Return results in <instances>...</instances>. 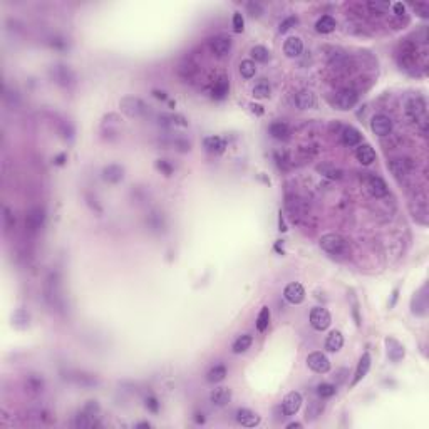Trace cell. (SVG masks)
I'll return each instance as SVG.
<instances>
[{
    "instance_id": "cell-1",
    "label": "cell",
    "mask_w": 429,
    "mask_h": 429,
    "mask_svg": "<svg viewBox=\"0 0 429 429\" xmlns=\"http://www.w3.org/2000/svg\"><path fill=\"white\" fill-rule=\"evenodd\" d=\"M320 248L324 252H327L329 255L334 257H344L351 252L349 242L339 233H327L320 238Z\"/></svg>"
},
{
    "instance_id": "cell-2",
    "label": "cell",
    "mask_w": 429,
    "mask_h": 429,
    "mask_svg": "<svg viewBox=\"0 0 429 429\" xmlns=\"http://www.w3.org/2000/svg\"><path fill=\"white\" fill-rule=\"evenodd\" d=\"M44 293H46V300L52 308L61 312L64 308V297L61 290V280H59L57 273H51L44 285Z\"/></svg>"
},
{
    "instance_id": "cell-3",
    "label": "cell",
    "mask_w": 429,
    "mask_h": 429,
    "mask_svg": "<svg viewBox=\"0 0 429 429\" xmlns=\"http://www.w3.org/2000/svg\"><path fill=\"white\" fill-rule=\"evenodd\" d=\"M406 114L409 119L416 123H422L426 126V101L422 97H412L406 104Z\"/></svg>"
},
{
    "instance_id": "cell-4",
    "label": "cell",
    "mask_w": 429,
    "mask_h": 429,
    "mask_svg": "<svg viewBox=\"0 0 429 429\" xmlns=\"http://www.w3.org/2000/svg\"><path fill=\"white\" fill-rule=\"evenodd\" d=\"M359 101V94L354 91V89H342L336 94L334 97V104H336L337 109H342V111H347V109H352Z\"/></svg>"
},
{
    "instance_id": "cell-5",
    "label": "cell",
    "mask_w": 429,
    "mask_h": 429,
    "mask_svg": "<svg viewBox=\"0 0 429 429\" xmlns=\"http://www.w3.org/2000/svg\"><path fill=\"white\" fill-rule=\"evenodd\" d=\"M416 62H417V46L414 42H406L401 47V52H399V64L409 69Z\"/></svg>"
},
{
    "instance_id": "cell-6",
    "label": "cell",
    "mask_w": 429,
    "mask_h": 429,
    "mask_svg": "<svg viewBox=\"0 0 429 429\" xmlns=\"http://www.w3.org/2000/svg\"><path fill=\"white\" fill-rule=\"evenodd\" d=\"M307 364H308V367L317 374H326L329 372V369H331V361H329V357L322 352H312L310 356L307 357Z\"/></svg>"
},
{
    "instance_id": "cell-7",
    "label": "cell",
    "mask_w": 429,
    "mask_h": 429,
    "mask_svg": "<svg viewBox=\"0 0 429 429\" xmlns=\"http://www.w3.org/2000/svg\"><path fill=\"white\" fill-rule=\"evenodd\" d=\"M371 129L377 136H389L392 131V121L386 114H376L371 121Z\"/></svg>"
},
{
    "instance_id": "cell-8",
    "label": "cell",
    "mask_w": 429,
    "mask_h": 429,
    "mask_svg": "<svg viewBox=\"0 0 429 429\" xmlns=\"http://www.w3.org/2000/svg\"><path fill=\"white\" fill-rule=\"evenodd\" d=\"M302 402H303V399H302L300 392H295V391L288 392L282 402L283 414H285V416H293V414H297L298 409L302 407Z\"/></svg>"
},
{
    "instance_id": "cell-9",
    "label": "cell",
    "mask_w": 429,
    "mask_h": 429,
    "mask_svg": "<svg viewBox=\"0 0 429 429\" xmlns=\"http://www.w3.org/2000/svg\"><path fill=\"white\" fill-rule=\"evenodd\" d=\"M310 326L315 329V331H326V329L331 326V313H329L326 308H313L310 312Z\"/></svg>"
},
{
    "instance_id": "cell-10",
    "label": "cell",
    "mask_w": 429,
    "mask_h": 429,
    "mask_svg": "<svg viewBox=\"0 0 429 429\" xmlns=\"http://www.w3.org/2000/svg\"><path fill=\"white\" fill-rule=\"evenodd\" d=\"M366 186H367V191L371 193L374 198H384V196H387V193H389L386 181L379 176H369L366 181Z\"/></svg>"
},
{
    "instance_id": "cell-11",
    "label": "cell",
    "mask_w": 429,
    "mask_h": 429,
    "mask_svg": "<svg viewBox=\"0 0 429 429\" xmlns=\"http://www.w3.org/2000/svg\"><path fill=\"white\" fill-rule=\"evenodd\" d=\"M283 297H285L287 302L297 305V303H302L303 298H305V288L300 283H288L285 290H283Z\"/></svg>"
},
{
    "instance_id": "cell-12",
    "label": "cell",
    "mask_w": 429,
    "mask_h": 429,
    "mask_svg": "<svg viewBox=\"0 0 429 429\" xmlns=\"http://www.w3.org/2000/svg\"><path fill=\"white\" fill-rule=\"evenodd\" d=\"M121 109L128 116H141V114L146 111V106H144L143 101H139L136 97H124L121 101Z\"/></svg>"
},
{
    "instance_id": "cell-13",
    "label": "cell",
    "mask_w": 429,
    "mask_h": 429,
    "mask_svg": "<svg viewBox=\"0 0 429 429\" xmlns=\"http://www.w3.org/2000/svg\"><path fill=\"white\" fill-rule=\"evenodd\" d=\"M387 166L397 179L406 178L409 176V173H411V163H409L407 159H391V161L387 163Z\"/></svg>"
},
{
    "instance_id": "cell-14",
    "label": "cell",
    "mask_w": 429,
    "mask_h": 429,
    "mask_svg": "<svg viewBox=\"0 0 429 429\" xmlns=\"http://www.w3.org/2000/svg\"><path fill=\"white\" fill-rule=\"evenodd\" d=\"M44 220H46V214H44V209L42 208H32L31 211L27 213L26 217V225L31 232H36L39 230L42 225H44Z\"/></svg>"
},
{
    "instance_id": "cell-15",
    "label": "cell",
    "mask_w": 429,
    "mask_h": 429,
    "mask_svg": "<svg viewBox=\"0 0 429 429\" xmlns=\"http://www.w3.org/2000/svg\"><path fill=\"white\" fill-rule=\"evenodd\" d=\"M237 421L245 427H255L260 424V416L250 409H238L237 411Z\"/></svg>"
},
{
    "instance_id": "cell-16",
    "label": "cell",
    "mask_w": 429,
    "mask_h": 429,
    "mask_svg": "<svg viewBox=\"0 0 429 429\" xmlns=\"http://www.w3.org/2000/svg\"><path fill=\"white\" fill-rule=\"evenodd\" d=\"M287 209L290 211L293 220H298L300 217H307V208L300 198L287 196Z\"/></svg>"
},
{
    "instance_id": "cell-17",
    "label": "cell",
    "mask_w": 429,
    "mask_h": 429,
    "mask_svg": "<svg viewBox=\"0 0 429 429\" xmlns=\"http://www.w3.org/2000/svg\"><path fill=\"white\" fill-rule=\"evenodd\" d=\"M356 158L359 163L367 166V164H372L376 161V151H374V148L371 144H359L356 149Z\"/></svg>"
},
{
    "instance_id": "cell-18",
    "label": "cell",
    "mask_w": 429,
    "mask_h": 429,
    "mask_svg": "<svg viewBox=\"0 0 429 429\" xmlns=\"http://www.w3.org/2000/svg\"><path fill=\"white\" fill-rule=\"evenodd\" d=\"M232 399V391L228 387H217L213 389V392L209 394V401H211L214 406H225V404L230 402Z\"/></svg>"
},
{
    "instance_id": "cell-19",
    "label": "cell",
    "mask_w": 429,
    "mask_h": 429,
    "mask_svg": "<svg viewBox=\"0 0 429 429\" xmlns=\"http://www.w3.org/2000/svg\"><path fill=\"white\" fill-rule=\"evenodd\" d=\"M52 76H54V79H56V82L61 84V86H69V84L74 81L72 71L66 66H56L52 71Z\"/></svg>"
},
{
    "instance_id": "cell-20",
    "label": "cell",
    "mask_w": 429,
    "mask_h": 429,
    "mask_svg": "<svg viewBox=\"0 0 429 429\" xmlns=\"http://www.w3.org/2000/svg\"><path fill=\"white\" fill-rule=\"evenodd\" d=\"M232 49V39L230 37H214L211 41V51L217 54V56H227Z\"/></svg>"
},
{
    "instance_id": "cell-21",
    "label": "cell",
    "mask_w": 429,
    "mask_h": 429,
    "mask_svg": "<svg viewBox=\"0 0 429 429\" xmlns=\"http://www.w3.org/2000/svg\"><path fill=\"white\" fill-rule=\"evenodd\" d=\"M387 346V357L394 362H399L404 357V346L399 344L396 339H386Z\"/></svg>"
},
{
    "instance_id": "cell-22",
    "label": "cell",
    "mask_w": 429,
    "mask_h": 429,
    "mask_svg": "<svg viewBox=\"0 0 429 429\" xmlns=\"http://www.w3.org/2000/svg\"><path fill=\"white\" fill-rule=\"evenodd\" d=\"M303 51V42L302 39L298 37H290L285 41V46H283V52L287 54L288 57H298Z\"/></svg>"
},
{
    "instance_id": "cell-23",
    "label": "cell",
    "mask_w": 429,
    "mask_h": 429,
    "mask_svg": "<svg viewBox=\"0 0 429 429\" xmlns=\"http://www.w3.org/2000/svg\"><path fill=\"white\" fill-rule=\"evenodd\" d=\"M293 104L298 109H310L315 106V96L310 91H302L293 97Z\"/></svg>"
},
{
    "instance_id": "cell-24",
    "label": "cell",
    "mask_w": 429,
    "mask_h": 429,
    "mask_svg": "<svg viewBox=\"0 0 429 429\" xmlns=\"http://www.w3.org/2000/svg\"><path fill=\"white\" fill-rule=\"evenodd\" d=\"M369 367H371V356L366 352L364 356L361 357V361L357 364V369H356V374H354V379H352V386L361 381V379L366 377V374L369 372Z\"/></svg>"
},
{
    "instance_id": "cell-25",
    "label": "cell",
    "mask_w": 429,
    "mask_h": 429,
    "mask_svg": "<svg viewBox=\"0 0 429 429\" xmlns=\"http://www.w3.org/2000/svg\"><path fill=\"white\" fill-rule=\"evenodd\" d=\"M102 176L109 183H119L124 176V169L119 164H109L102 169Z\"/></svg>"
},
{
    "instance_id": "cell-26",
    "label": "cell",
    "mask_w": 429,
    "mask_h": 429,
    "mask_svg": "<svg viewBox=\"0 0 429 429\" xmlns=\"http://www.w3.org/2000/svg\"><path fill=\"white\" fill-rule=\"evenodd\" d=\"M317 171L322 174V176H326L329 179H341L342 178V169L337 168L336 164H331V163H322L317 166Z\"/></svg>"
},
{
    "instance_id": "cell-27",
    "label": "cell",
    "mask_w": 429,
    "mask_h": 429,
    "mask_svg": "<svg viewBox=\"0 0 429 429\" xmlns=\"http://www.w3.org/2000/svg\"><path fill=\"white\" fill-rule=\"evenodd\" d=\"M361 141H362V134L356 128L349 126L342 131V143L346 146H357V144H361Z\"/></svg>"
},
{
    "instance_id": "cell-28",
    "label": "cell",
    "mask_w": 429,
    "mask_h": 429,
    "mask_svg": "<svg viewBox=\"0 0 429 429\" xmlns=\"http://www.w3.org/2000/svg\"><path fill=\"white\" fill-rule=\"evenodd\" d=\"M342 346H344V337H342L341 332L332 331L331 334H329L327 339H326V349H327V351L337 352V351H341Z\"/></svg>"
},
{
    "instance_id": "cell-29",
    "label": "cell",
    "mask_w": 429,
    "mask_h": 429,
    "mask_svg": "<svg viewBox=\"0 0 429 429\" xmlns=\"http://www.w3.org/2000/svg\"><path fill=\"white\" fill-rule=\"evenodd\" d=\"M26 389L31 394H41L44 391V379L39 374H29L26 379Z\"/></svg>"
},
{
    "instance_id": "cell-30",
    "label": "cell",
    "mask_w": 429,
    "mask_h": 429,
    "mask_svg": "<svg viewBox=\"0 0 429 429\" xmlns=\"http://www.w3.org/2000/svg\"><path fill=\"white\" fill-rule=\"evenodd\" d=\"M270 134L275 139H288L290 138V128H288L287 123H272L270 124Z\"/></svg>"
},
{
    "instance_id": "cell-31",
    "label": "cell",
    "mask_w": 429,
    "mask_h": 429,
    "mask_svg": "<svg viewBox=\"0 0 429 429\" xmlns=\"http://www.w3.org/2000/svg\"><path fill=\"white\" fill-rule=\"evenodd\" d=\"M204 148L211 153H223L227 148V143H225V139L220 136H209L204 139Z\"/></svg>"
},
{
    "instance_id": "cell-32",
    "label": "cell",
    "mask_w": 429,
    "mask_h": 429,
    "mask_svg": "<svg viewBox=\"0 0 429 429\" xmlns=\"http://www.w3.org/2000/svg\"><path fill=\"white\" fill-rule=\"evenodd\" d=\"M94 417H96L94 414L87 412V411H82L76 416L74 424H76V427H79V429H89V427L96 426V419Z\"/></svg>"
},
{
    "instance_id": "cell-33",
    "label": "cell",
    "mask_w": 429,
    "mask_h": 429,
    "mask_svg": "<svg viewBox=\"0 0 429 429\" xmlns=\"http://www.w3.org/2000/svg\"><path fill=\"white\" fill-rule=\"evenodd\" d=\"M252 342H253L252 336H248V334H243V336H240L235 342H233V352H235V354L247 352L248 349H250Z\"/></svg>"
},
{
    "instance_id": "cell-34",
    "label": "cell",
    "mask_w": 429,
    "mask_h": 429,
    "mask_svg": "<svg viewBox=\"0 0 429 429\" xmlns=\"http://www.w3.org/2000/svg\"><path fill=\"white\" fill-rule=\"evenodd\" d=\"M315 29H317V32H320V34H329L336 29V21H334L331 16H322L317 21Z\"/></svg>"
},
{
    "instance_id": "cell-35",
    "label": "cell",
    "mask_w": 429,
    "mask_h": 429,
    "mask_svg": "<svg viewBox=\"0 0 429 429\" xmlns=\"http://www.w3.org/2000/svg\"><path fill=\"white\" fill-rule=\"evenodd\" d=\"M225 377H227V367L225 366H214V367H211V369H209V372H208V376H206L208 382H213V384L222 382Z\"/></svg>"
},
{
    "instance_id": "cell-36",
    "label": "cell",
    "mask_w": 429,
    "mask_h": 429,
    "mask_svg": "<svg viewBox=\"0 0 429 429\" xmlns=\"http://www.w3.org/2000/svg\"><path fill=\"white\" fill-rule=\"evenodd\" d=\"M228 94V81L225 77H220L217 82H214L213 87V97L214 99H223Z\"/></svg>"
},
{
    "instance_id": "cell-37",
    "label": "cell",
    "mask_w": 429,
    "mask_h": 429,
    "mask_svg": "<svg viewBox=\"0 0 429 429\" xmlns=\"http://www.w3.org/2000/svg\"><path fill=\"white\" fill-rule=\"evenodd\" d=\"M250 56H252L253 59H255L257 62H267L268 59H270V52H268V49H267V47H263V46H255V47H252Z\"/></svg>"
},
{
    "instance_id": "cell-38",
    "label": "cell",
    "mask_w": 429,
    "mask_h": 429,
    "mask_svg": "<svg viewBox=\"0 0 429 429\" xmlns=\"http://www.w3.org/2000/svg\"><path fill=\"white\" fill-rule=\"evenodd\" d=\"M240 74H242V77H245V79H252L253 76H255V72H257V67H255V62L253 61H242L240 62Z\"/></svg>"
},
{
    "instance_id": "cell-39",
    "label": "cell",
    "mask_w": 429,
    "mask_h": 429,
    "mask_svg": "<svg viewBox=\"0 0 429 429\" xmlns=\"http://www.w3.org/2000/svg\"><path fill=\"white\" fill-rule=\"evenodd\" d=\"M268 324H270V308L268 307H263L260 313H258V318H257V329L260 332H263L265 329L268 327Z\"/></svg>"
},
{
    "instance_id": "cell-40",
    "label": "cell",
    "mask_w": 429,
    "mask_h": 429,
    "mask_svg": "<svg viewBox=\"0 0 429 429\" xmlns=\"http://www.w3.org/2000/svg\"><path fill=\"white\" fill-rule=\"evenodd\" d=\"M253 96H255L257 99H265L270 96V86H268V82L262 81L258 82L255 87H253Z\"/></svg>"
},
{
    "instance_id": "cell-41",
    "label": "cell",
    "mask_w": 429,
    "mask_h": 429,
    "mask_svg": "<svg viewBox=\"0 0 429 429\" xmlns=\"http://www.w3.org/2000/svg\"><path fill=\"white\" fill-rule=\"evenodd\" d=\"M322 411H324V404L313 401L310 404V407L307 409V419L308 421H315V419L322 414Z\"/></svg>"
},
{
    "instance_id": "cell-42",
    "label": "cell",
    "mask_w": 429,
    "mask_h": 429,
    "mask_svg": "<svg viewBox=\"0 0 429 429\" xmlns=\"http://www.w3.org/2000/svg\"><path fill=\"white\" fill-rule=\"evenodd\" d=\"M336 386L334 384H320V386L317 387V394L320 396L322 399H327V397H332L334 394H336Z\"/></svg>"
},
{
    "instance_id": "cell-43",
    "label": "cell",
    "mask_w": 429,
    "mask_h": 429,
    "mask_svg": "<svg viewBox=\"0 0 429 429\" xmlns=\"http://www.w3.org/2000/svg\"><path fill=\"white\" fill-rule=\"evenodd\" d=\"M233 31L235 32H242L243 27H245V19H243V16L240 12H235L233 14Z\"/></svg>"
},
{
    "instance_id": "cell-44",
    "label": "cell",
    "mask_w": 429,
    "mask_h": 429,
    "mask_svg": "<svg viewBox=\"0 0 429 429\" xmlns=\"http://www.w3.org/2000/svg\"><path fill=\"white\" fill-rule=\"evenodd\" d=\"M367 7L376 14H384L389 7H391V4H387V2H369Z\"/></svg>"
},
{
    "instance_id": "cell-45",
    "label": "cell",
    "mask_w": 429,
    "mask_h": 429,
    "mask_svg": "<svg viewBox=\"0 0 429 429\" xmlns=\"http://www.w3.org/2000/svg\"><path fill=\"white\" fill-rule=\"evenodd\" d=\"M247 9H248V12H250V16H253V17H258L263 14V7L258 2H248Z\"/></svg>"
},
{
    "instance_id": "cell-46",
    "label": "cell",
    "mask_w": 429,
    "mask_h": 429,
    "mask_svg": "<svg viewBox=\"0 0 429 429\" xmlns=\"http://www.w3.org/2000/svg\"><path fill=\"white\" fill-rule=\"evenodd\" d=\"M295 24H297V17H287L285 21H283V22L280 24V27H278V31H280V32L283 34V32H287V31H290L292 27H295Z\"/></svg>"
},
{
    "instance_id": "cell-47",
    "label": "cell",
    "mask_w": 429,
    "mask_h": 429,
    "mask_svg": "<svg viewBox=\"0 0 429 429\" xmlns=\"http://www.w3.org/2000/svg\"><path fill=\"white\" fill-rule=\"evenodd\" d=\"M156 168L159 169V171H163L164 174H166V176H171V174H173V168L169 166L168 161H164V159H159V161L156 163Z\"/></svg>"
},
{
    "instance_id": "cell-48",
    "label": "cell",
    "mask_w": 429,
    "mask_h": 429,
    "mask_svg": "<svg viewBox=\"0 0 429 429\" xmlns=\"http://www.w3.org/2000/svg\"><path fill=\"white\" fill-rule=\"evenodd\" d=\"M414 11L419 12V16L421 17H429V6L427 4H416V6H414Z\"/></svg>"
},
{
    "instance_id": "cell-49",
    "label": "cell",
    "mask_w": 429,
    "mask_h": 429,
    "mask_svg": "<svg viewBox=\"0 0 429 429\" xmlns=\"http://www.w3.org/2000/svg\"><path fill=\"white\" fill-rule=\"evenodd\" d=\"M146 407L149 409L151 412H158L159 411V404L154 397H148L146 399Z\"/></svg>"
},
{
    "instance_id": "cell-50",
    "label": "cell",
    "mask_w": 429,
    "mask_h": 429,
    "mask_svg": "<svg viewBox=\"0 0 429 429\" xmlns=\"http://www.w3.org/2000/svg\"><path fill=\"white\" fill-rule=\"evenodd\" d=\"M394 12H396V16H404V12H406V6L401 2L394 4Z\"/></svg>"
},
{
    "instance_id": "cell-51",
    "label": "cell",
    "mask_w": 429,
    "mask_h": 429,
    "mask_svg": "<svg viewBox=\"0 0 429 429\" xmlns=\"http://www.w3.org/2000/svg\"><path fill=\"white\" fill-rule=\"evenodd\" d=\"M295 427H297V429L302 427V424H300V422H290V424L287 426V429H295Z\"/></svg>"
},
{
    "instance_id": "cell-52",
    "label": "cell",
    "mask_w": 429,
    "mask_h": 429,
    "mask_svg": "<svg viewBox=\"0 0 429 429\" xmlns=\"http://www.w3.org/2000/svg\"><path fill=\"white\" fill-rule=\"evenodd\" d=\"M154 96H156L158 99H166V94H164V92H159V91H154Z\"/></svg>"
},
{
    "instance_id": "cell-53",
    "label": "cell",
    "mask_w": 429,
    "mask_h": 429,
    "mask_svg": "<svg viewBox=\"0 0 429 429\" xmlns=\"http://www.w3.org/2000/svg\"><path fill=\"white\" fill-rule=\"evenodd\" d=\"M260 108H262V106H255V104H253V106H252V109H253V113H255V111H257L258 114H262V113H263V111H262V109H260Z\"/></svg>"
},
{
    "instance_id": "cell-54",
    "label": "cell",
    "mask_w": 429,
    "mask_h": 429,
    "mask_svg": "<svg viewBox=\"0 0 429 429\" xmlns=\"http://www.w3.org/2000/svg\"><path fill=\"white\" fill-rule=\"evenodd\" d=\"M62 159H66V154H61V156L56 159V163H57V164H62V163H64Z\"/></svg>"
},
{
    "instance_id": "cell-55",
    "label": "cell",
    "mask_w": 429,
    "mask_h": 429,
    "mask_svg": "<svg viewBox=\"0 0 429 429\" xmlns=\"http://www.w3.org/2000/svg\"><path fill=\"white\" fill-rule=\"evenodd\" d=\"M138 427H149V422H141V424H138Z\"/></svg>"
}]
</instances>
